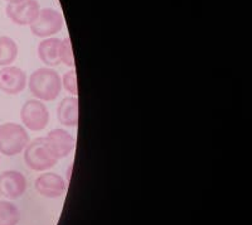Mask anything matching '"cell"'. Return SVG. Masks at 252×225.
Segmentation results:
<instances>
[{"instance_id":"9","label":"cell","mask_w":252,"mask_h":225,"mask_svg":"<svg viewBox=\"0 0 252 225\" xmlns=\"http://www.w3.org/2000/svg\"><path fill=\"white\" fill-rule=\"evenodd\" d=\"M35 190L39 195L48 199L63 196L67 191V184L63 177L55 172L42 173L35 180Z\"/></svg>"},{"instance_id":"2","label":"cell","mask_w":252,"mask_h":225,"mask_svg":"<svg viewBox=\"0 0 252 225\" xmlns=\"http://www.w3.org/2000/svg\"><path fill=\"white\" fill-rule=\"evenodd\" d=\"M23 152L26 165L37 172L51 170L58 162V158L49 147L46 137H39L29 142Z\"/></svg>"},{"instance_id":"11","label":"cell","mask_w":252,"mask_h":225,"mask_svg":"<svg viewBox=\"0 0 252 225\" xmlns=\"http://www.w3.org/2000/svg\"><path fill=\"white\" fill-rule=\"evenodd\" d=\"M57 119L64 127L78 125V99L77 96H67L62 99L57 107Z\"/></svg>"},{"instance_id":"4","label":"cell","mask_w":252,"mask_h":225,"mask_svg":"<svg viewBox=\"0 0 252 225\" xmlns=\"http://www.w3.org/2000/svg\"><path fill=\"white\" fill-rule=\"evenodd\" d=\"M49 110L44 103L38 99L27 100L20 109V120L23 127L32 132H40L46 129L49 123Z\"/></svg>"},{"instance_id":"5","label":"cell","mask_w":252,"mask_h":225,"mask_svg":"<svg viewBox=\"0 0 252 225\" xmlns=\"http://www.w3.org/2000/svg\"><path fill=\"white\" fill-rule=\"evenodd\" d=\"M29 27L32 33L37 37L49 38L61 32V29L63 28V17L56 9H40L37 19Z\"/></svg>"},{"instance_id":"13","label":"cell","mask_w":252,"mask_h":225,"mask_svg":"<svg viewBox=\"0 0 252 225\" xmlns=\"http://www.w3.org/2000/svg\"><path fill=\"white\" fill-rule=\"evenodd\" d=\"M19 47L17 42L9 36H0V66L5 67L17 60Z\"/></svg>"},{"instance_id":"10","label":"cell","mask_w":252,"mask_h":225,"mask_svg":"<svg viewBox=\"0 0 252 225\" xmlns=\"http://www.w3.org/2000/svg\"><path fill=\"white\" fill-rule=\"evenodd\" d=\"M48 141L49 147L52 148L55 156L57 157L58 161L62 158H66L71 154L76 147L75 137L72 136L71 133L67 132L66 129H53L46 136Z\"/></svg>"},{"instance_id":"7","label":"cell","mask_w":252,"mask_h":225,"mask_svg":"<svg viewBox=\"0 0 252 225\" xmlns=\"http://www.w3.org/2000/svg\"><path fill=\"white\" fill-rule=\"evenodd\" d=\"M27 74L17 66H5L0 69V91L6 95H18L26 89Z\"/></svg>"},{"instance_id":"16","label":"cell","mask_w":252,"mask_h":225,"mask_svg":"<svg viewBox=\"0 0 252 225\" xmlns=\"http://www.w3.org/2000/svg\"><path fill=\"white\" fill-rule=\"evenodd\" d=\"M62 81V87L66 90L67 93L71 94V96H77L78 95V86H77V74L76 70L72 69L67 71L64 75L61 78Z\"/></svg>"},{"instance_id":"3","label":"cell","mask_w":252,"mask_h":225,"mask_svg":"<svg viewBox=\"0 0 252 225\" xmlns=\"http://www.w3.org/2000/svg\"><path fill=\"white\" fill-rule=\"evenodd\" d=\"M29 143V134L18 123H4L0 125V153L6 157H15L23 152Z\"/></svg>"},{"instance_id":"15","label":"cell","mask_w":252,"mask_h":225,"mask_svg":"<svg viewBox=\"0 0 252 225\" xmlns=\"http://www.w3.org/2000/svg\"><path fill=\"white\" fill-rule=\"evenodd\" d=\"M58 57H60V62L75 69V57H73V49H72L71 38L69 37L61 39L60 48H58Z\"/></svg>"},{"instance_id":"1","label":"cell","mask_w":252,"mask_h":225,"mask_svg":"<svg viewBox=\"0 0 252 225\" xmlns=\"http://www.w3.org/2000/svg\"><path fill=\"white\" fill-rule=\"evenodd\" d=\"M29 91L40 101H53L60 96L62 90L61 76L52 67H40L27 81Z\"/></svg>"},{"instance_id":"8","label":"cell","mask_w":252,"mask_h":225,"mask_svg":"<svg viewBox=\"0 0 252 225\" xmlns=\"http://www.w3.org/2000/svg\"><path fill=\"white\" fill-rule=\"evenodd\" d=\"M27 191V179L23 173L15 170L0 173V195L6 199L15 200L22 197Z\"/></svg>"},{"instance_id":"14","label":"cell","mask_w":252,"mask_h":225,"mask_svg":"<svg viewBox=\"0 0 252 225\" xmlns=\"http://www.w3.org/2000/svg\"><path fill=\"white\" fill-rule=\"evenodd\" d=\"M19 220V209L13 202L0 200V225H18Z\"/></svg>"},{"instance_id":"12","label":"cell","mask_w":252,"mask_h":225,"mask_svg":"<svg viewBox=\"0 0 252 225\" xmlns=\"http://www.w3.org/2000/svg\"><path fill=\"white\" fill-rule=\"evenodd\" d=\"M60 43V38L49 37L38 44V57L46 65V67H56L61 64L58 57Z\"/></svg>"},{"instance_id":"6","label":"cell","mask_w":252,"mask_h":225,"mask_svg":"<svg viewBox=\"0 0 252 225\" xmlns=\"http://www.w3.org/2000/svg\"><path fill=\"white\" fill-rule=\"evenodd\" d=\"M6 17L18 26H31L40 12L37 0H20L15 3H8L5 8Z\"/></svg>"},{"instance_id":"17","label":"cell","mask_w":252,"mask_h":225,"mask_svg":"<svg viewBox=\"0 0 252 225\" xmlns=\"http://www.w3.org/2000/svg\"><path fill=\"white\" fill-rule=\"evenodd\" d=\"M8 3H15V1H20V0H5Z\"/></svg>"}]
</instances>
